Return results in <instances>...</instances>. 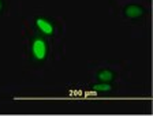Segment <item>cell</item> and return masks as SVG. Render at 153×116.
Segmentation results:
<instances>
[{
	"instance_id": "1",
	"label": "cell",
	"mask_w": 153,
	"mask_h": 116,
	"mask_svg": "<svg viewBox=\"0 0 153 116\" xmlns=\"http://www.w3.org/2000/svg\"><path fill=\"white\" fill-rule=\"evenodd\" d=\"M32 52L37 60H45L48 55V44L44 38L36 37L32 42Z\"/></svg>"
},
{
	"instance_id": "2",
	"label": "cell",
	"mask_w": 153,
	"mask_h": 116,
	"mask_svg": "<svg viewBox=\"0 0 153 116\" xmlns=\"http://www.w3.org/2000/svg\"><path fill=\"white\" fill-rule=\"evenodd\" d=\"M124 14H126V16L133 18V19L134 18H141V16L145 15V8L138 6V4H130L124 8Z\"/></svg>"
},
{
	"instance_id": "3",
	"label": "cell",
	"mask_w": 153,
	"mask_h": 116,
	"mask_svg": "<svg viewBox=\"0 0 153 116\" xmlns=\"http://www.w3.org/2000/svg\"><path fill=\"white\" fill-rule=\"evenodd\" d=\"M36 25H37V27L41 30L44 34L52 35L55 33L53 25H52V23L49 22L48 19H45V18H37V19H36Z\"/></svg>"
},
{
	"instance_id": "4",
	"label": "cell",
	"mask_w": 153,
	"mask_h": 116,
	"mask_svg": "<svg viewBox=\"0 0 153 116\" xmlns=\"http://www.w3.org/2000/svg\"><path fill=\"white\" fill-rule=\"evenodd\" d=\"M99 79L100 81H102V82H107V83H109L111 81H114V72L112 71H109V70H101L99 72Z\"/></svg>"
},
{
	"instance_id": "5",
	"label": "cell",
	"mask_w": 153,
	"mask_h": 116,
	"mask_svg": "<svg viewBox=\"0 0 153 116\" xmlns=\"http://www.w3.org/2000/svg\"><path fill=\"white\" fill-rule=\"evenodd\" d=\"M93 89H94V90H97V92H108V90H111L112 87H111V85H109V83L104 82V83H100V85H94V86H93Z\"/></svg>"
},
{
	"instance_id": "6",
	"label": "cell",
	"mask_w": 153,
	"mask_h": 116,
	"mask_svg": "<svg viewBox=\"0 0 153 116\" xmlns=\"http://www.w3.org/2000/svg\"><path fill=\"white\" fill-rule=\"evenodd\" d=\"M3 10V0H0V11Z\"/></svg>"
}]
</instances>
